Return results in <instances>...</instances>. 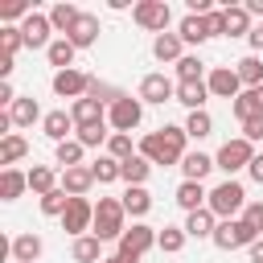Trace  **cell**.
<instances>
[{
	"label": "cell",
	"mask_w": 263,
	"mask_h": 263,
	"mask_svg": "<svg viewBox=\"0 0 263 263\" xmlns=\"http://www.w3.org/2000/svg\"><path fill=\"white\" fill-rule=\"evenodd\" d=\"M185 144H189V132L177 127V123H164V127H156V132H148L140 140V156L152 160V164H177L181 168V160L189 152Z\"/></svg>",
	"instance_id": "cell-1"
},
{
	"label": "cell",
	"mask_w": 263,
	"mask_h": 263,
	"mask_svg": "<svg viewBox=\"0 0 263 263\" xmlns=\"http://www.w3.org/2000/svg\"><path fill=\"white\" fill-rule=\"evenodd\" d=\"M123 230H127L123 197H99V201H95V226H90V234L103 238V242H119Z\"/></svg>",
	"instance_id": "cell-2"
},
{
	"label": "cell",
	"mask_w": 263,
	"mask_h": 263,
	"mask_svg": "<svg viewBox=\"0 0 263 263\" xmlns=\"http://www.w3.org/2000/svg\"><path fill=\"white\" fill-rule=\"evenodd\" d=\"M205 210H210L218 222H226V218H242V210H247V189H242L234 177H226L222 185H214V189H210Z\"/></svg>",
	"instance_id": "cell-3"
},
{
	"label": "cell",
	"mask_w": 263,
	"mask_h": 263,
	"mask_svg": "<svg viewBox=\"0 0 263 263\" xmlns=\"http://www.w3.org/2000/svg\"><path fill=\"white\" fill-rule=\"evenodd\" d=\"M156 238H160V230H152V226H148V222H132V226H127V230H123V238H119V242H115V251H119V255H127V259H136V263H140V259H144V255H148V251H152V247H156Z\"/></svg>",
	"instance_id": "cell-4"
},
{
	"label": "cell",
	"mask_w": 263,
	"mask_h": 263,
	"mask_svg": "<svg viewBox=\"0 0 263 263\" xmlns=\"http://www.w3.org/2000/svg\"><path fill=\"white\" fill-rule=\"evenodd\" d=\"M107 123H111V132L132 136V132L144 123V103H140V99H132V95H123L119 103H111V107H107Z\"/></svg>",
	"instance_id": "cell-5"
},
{
	"label": "cell",
	"mask_w": 263,
	"mask_h": 263,
	"mask_svg": "<svg viewBox=\"0 0 263 263\" xmlns=\"http://www.w3.org/2000/svg\"><path fill=\"white\" fill-rule=\"evenodd\" d=\"M58 222H62V230H66L70 238L90 234V226H95V201H90V197H70V205H66V214H62Z\"/></svg>",
	"instance_id": "cell-6"
},
{
	"label": "cell",
	"mask_w": 263,
	"mask_h": 263,
	"mask_svg": "<svg viewBox=\"0 0 263 263\" xmlns=\"http://www.w3.org/2000/svg\"><path fill=\"white\" fill-rule=\"evenodd\" d=\"M255 238H259V234H255L242 218H226V222H218V230H214L210 242H214L218 251H242V247H251Z\"/></svg>",
	"instance_id": "cell-7"
},
{
	"label": "cell",
	"mask_w": 263,
	"mask_h": 263,
	"mask_svg": "<svg viewBox=\"0 0 263 263\" xmlns=\"http://www.w3.org/2000/svg\"><path fill=\"white\" fill-rule=\"evenodd\" d=\"M132 21L140 25V29H148V33H168V21H173V12H168V4L164 0H140L136 8H132Z\"/></svg>",
	"instance_id": "cell-8"
},
{
	"label": "cell",
	"mask_w": 263,
	"mask_h": 263,
	"mask_svg": "<svg viewBox=\"0 0 263 263\" xmlns=\"http://www.w3.org/2000/svg\"><path fill=\"white\" fill-rule=\"evenodd\" d=\"M251 160H255V144L251 140H226L222 148H218V156H214V164L222 168V173H238V168H251Z\"/></svg>",
	"instance_id": "cell-9"
},
{
	"label": "cell",
	"mask_w": 263,
	"mask_h": 263,
	"mask_svg": "<svg viewBox=\"0 0 263 263\" xmlns=\"http://www.w3.org/2000/svg\"><path fill=\"white\" fill-rule=\"evenodd\" d=\"M136 99L140 103H168V99H177V82L164 74V70H152V74H144L140 78V90H136Z\"/></svg>",
	"instance_id": "cell-10"
},
{
	"label": "cell",
	"mask_w": 263,
	"mask_h": 263,
	"mask_svg": "<svg viewBox=\"0 0 263 263\" xmlns=\"http://www.w3.org/2000/svg\"><path fill=\"white\" fill-rule=\"evenodd\" d=\"M205 86H210L214 99H230V103L242 95V78L234 74V66H214V70L205 74Z\"/></svg>",
	"instance_id": "cell-11"
},
{
	"label": "cell",
	"mask_w": 263,
	"mask_h": 263,
	"mask_svg": "<svg viewBox=\"0 0 263 263\" xmlns=\"http://www.w3.org/2000/svg\"><path fill=\"white\" fill-rule=\"evenodd\" d=\"M53 25H49V12H33V16H25V25H21V37H25V49H49L53 45Z\"/></svg>",
	"instance_id": "cell-12"
},
{
	"label": "cell",
	"mask_w": 263,
	"mask_h": 263,
	"mask_svg": "<svg viewBox=\"0 0 263 263\" xmlns=\"http://www.w3.org/2000/svg\"><path fill=\"white\" fill-rule=\"evenodd\" d=\"M86 86H90V74H82V70H58L53 74L58 99H86Z\"/></svg>",
	"instance_id": "cell-13"
},
{
	"label": "cell",
	"mask_w": 263,
	"mask_h": 263,
	"mask_svg": "<svg viewBox=\"0 0 263 263\" xmlns=\"http://www.w3.org/2000/svg\"><path fill=\"white\" fill-rule=\"evenodd\" d=\"M95 185H99V181H95L90 164H78V168H62V189H66L70 197H86Z\"/></svg>",
	"instance_id": "cell-14"
},
{
	"label": "cell",
	"mask_w": 263,
	"mask_h": 263,
	"mask_svg": "<svg viewBox=\"0 0 263 263\" xmlns=\"http://www.w3.org/2000/svg\"><path fill=\"white\" fill-rule=\"evenodd\" d=\"M70 119L74 127H90V123H107V107L95 99H74L70 103Z\"/></svg>",
	"instance_id": "cell-15"
},
{
	"label": "cell",
	"mask_w": 263,
	"mask_h": 263,
	"mask_svg": "<svg viewBox=\"0 0 263 263\" xmlns=\"http://www.w3.org/2000/svg\"><path fill=\"white\" fill-rule=\"evenodd\" d=\"M205 201H210V189H205L201 181H181V185H177V205H181L185 214L205 210Z\"/></svg>",
	"instance_id": "cell-16"
},
{
	"label": "cell",
	"mask_w": 263,
	"mask_h": 263,
	"mask_svg": "<svg viewBox=\"0 0 263 263\" xmlns=\"http://www.w3.org/2000/svg\"><path fill=\"white\" fill-rule=\"evenodd\" d=\"M230 111H234V119H238V123H247V119H259V115H263V86H251V90H242V95L230 103Z\"/></svg>",
	"instance_id": "cell-17"
},
{
	"label": "cell",
	"mask_w": 263,
	"mask_h": 263,
	"mask_svg": "<svg viewBox=\"0 0 263 263\" xmlns=\"http://www.w3.org/2000/svg\"><path fill=\"white\" fill-rule=\"evenodd\" d=\"M66 41H70L74 49H90V45L99 41V16H95V12H82V16H78V25L70 29V37H66Z\"/></svg>",
	"instance_id": "cell-18"
},
{
	"label": "cell",
	"mask_w": 263,
	"mask_h": 263,
	"mask_svg": "<svg viewBox=\"0 0 263 263\" xmlns=\"http://www.w3.org/2000/svg\"><path fill=\"white\" fill-rule=\"evenodd\" d=\"M152 58L177 66V62L185 58V41H181V33H160V37H152Z\"/></svg>",
	"instance_id": "cell-19"
},
{
	"label": "cell",
	"mask_w": 263,
	"mask_h": 263,
	"mask_svg": "<svg viewBox=\"0 0 263 263\" xmlns=\"http://www.w3.org/2000/svg\"><path fill=\"white\" fill-rule=\"evenodd\" d=\"M41 251H45V242H41L37 234H16V238L8 242L12 263H37V259H41Z\"/></svg>",
	"instance_id": "cell-20"
},
{
	"label": "cell",
	"mask_w": 263,
	"mask_h": 263,
	"mask_svg": "<svg viewBox=\"0 0 263 263\" xmlns=\"http://www.w3.org/2000/svg\"><path fill=\"white\" fill-rule=\"evenodd\" d=\"M8 119H12V127H33V123L45 119V115H41V107H37L33 95H21V99L8 107Z\"/></svg>",
	"instance_id": "cell-21"
},
{
	"label": "cell",
	"mask_w": 263,
	"mask_h": 263,
	"mask_svg": "<svg viewBox=\"0 0 263 263\" xmlns=\"http://www.w3.org/2000/svg\"><path fill=\"white\" fill-rule=\"evenodd\" d=\"M41 132H45L53 144H66V140H70V132H78V127H74L70 111H49V115L41 119Z\"/></svg>",
	"instance_id": "cell-22"
},
{
	"label": "cell",
	"mask_w": 263,
	"mask_h": 263,
	"mask_svg": "<svg viewBox=\"0 0 263 263\" xmlns=\"http://www.w3.org/2000/svg\"><path fill=\"white\" fill-rule=\"evenodd\" d=\"M29 189H33L37 197H45V193L62 189V173L49 168V164H33V168H29Z\"/></svg>",
	"instance_id": "cell-23"
},
{
	"label": "cell",
	"mask_w": 263,
	"mask_h": 263,
	"mask_svg": "<svg viewBox=\"0 0 263 263\" xmlns=\"http://www.w3.org/2000/svg\"><path fill=\"white\" fill-rule=\"evenodd\" d=\"M25 156H29V140L21 132H8L0 140V164L4 168H16V160H25Z\"/></svg>",
	"instance_id": "cell-24"
},
{
	"label": "cell",
	"mask_w": 263,
	"mask_h": 263,
	"mask_svg": "<svg viewBox=\"0 0 263 263\" xmlns=\"http://www.w3.org/2000/svg\"><path fill=\"white\" fill-rule=\"evenodd\" d=\"M70 255H74V263H103V259H107V255H103V238H95V234L74 238V242H70Z\"/></svg>",
	"instance_id": "cell-25"
},
{
	"label": "cell",
	"mask_w": 263,
	"mask_h": 263,
	"mask_svg": "<svg viewBox=\"0 0 263 263\" xmlns=\"http://www.w3.org/2000/svg\"><path fill=\"white\" fill-rule=\"evenodd\" d=\"M234 74L242 78V90H251V86H263V58H259V53H247V58H238V62H234Z\"/></svg>",
	"instance_id": "cell-26"
},
{
	"label": "cell",
	"mask_w": 263,
	"mask_h": 263,
	"mask_svg": "<svg viewBox=\"0 0 263 263\" xmlns=\"http://www.w3.org/2000/svg\"><path fill=\"white\" fill-rule=\"evenodd\" d=\"M177 103H185L189 111H205L210 86H205V82H177Z\"/></svg>",
	"instance_id": "cell-27"
},
{
	"label": "cell",
	"mask_w": 263,
	"mask_h": 263,
	"mask_svg": "<svg viewBox=\"0 0 263 263\" xmlns=\"http://www.w3.org/2000/svg\"><path fill=\"white\" fill-rule=\"evenodd\" d=\"M29 189V173L21 168H0V201H16Z\"/></svg>",
	"instance_id": "cell-28"
},
{
	"label": "cell",
	"mask_w": 263,
	"mask_h": 263,
	"mask_svg": "<svg viewBox=\"0 0 263 263\" xmlns=\"http://www.w3.org/2000/svg\"><path fill=\"white\" fill-rule=\"evenodd\" d=\"M123 210H127V218L140 222V218L152 210V193H148L144 185H127V189H123Z\"/></svg>",
	"instance_id": "cell-29"
},
{
	"label": "cell",
	"mask_w": 263,
	"mask_h": 263,
	"mask_svg": "<svg viewBox=\"0 0 263 263\" xmlns=\"http://www.w3.org/2000/svg\"><path fill=\"white\" fill-rule=\"evenodd\" d=\"M78 16H82V8H74V4H53L49 8V25H53V33H62V37H70V29L78 25Z\"/></svg>",
	"instance_id": "cell-30"
},
{
	"label": "cell",
	"mask_w": 263,
	"mask_h": 263,
	"mask_svg": "<svg viewBox=\"0 0 263 263\" xmlns=\"http://www.w3.org/2000/svg\"><path fill=\"white\" fill-rule=\"evenodd\" d=\"M210 168H218V164H214V156H205V152H185V160H181V177H185V181H205Z\"/></svg>",
	"instance_id": "cell-31"
},
{
	"label": "cell",
	"mask_w": 263,
	"mask_h": 263,
	"mask_svg": "<svg viewBox=\"0 0 263 263\" xmlns=\"http://www.w3.org/2000/svg\"><path fill=\"white\" fill-rule=\"evenodd\" d=\"M218 230V218L210 210H197V214H185V234L189 238H214Z\"/></svg>",
	"instance_id": "cell-32"
},
{
	"label": "cell",
	"mask_w": 263,
	"mask_h": 263,
	"mask_svg": "<svg viewBox=\"0 0 263 263\" xmlns=\"http://www.w3.org/2000/svg\"><path fill=\"white\" fill-rule=\"evenodd\" d=\"M222 16H226V37H251V12L247 8H238V4H230V8H222Z\"/></svg>",
	"instance_id": "cell-33"
},
{
	"label": "cell",
	"mask_w": 263,
	"mask_h": 263,
	"mask_svg": "<svg viewBox=\"0 0 263 263\" xmlns=\"http://www.w3.org/2000/svg\"><path fill=\"white\" fill-rule=\"evenodd\" d=\"M74 53H78V49H74L66 37H53V45L45 49V58H49L53 74H58V70H74Z\"/></svg>",
	"instance_id": "cell-34"
},
{
	"label": "cell",
	"mask_w": 263,
	"mask_h": 263,
	"mask_svg": "<svg viewBox=\"0 0 263 263\" xmlns=\"http://www.w3.org/2000/svg\"><path fill=\"white\" fill-rule=\"evenodd\" d=\"M148 173H152V160H144L140 152H136V156H127V160L119 164L123 185H144V181H148Z\"/></svg>",
	"instance_id": "cell-35"
},
{
	"label": "cell",
	"mask_w": 263,
	"mask_h": 263,
	"mask_svg": "<svg viewBox=\"0 0 263 263\" xmlns=\"http://www.w3.org/2000/svg\"><path fill=\"white\" fill-rule=\"evenodd\" d=\"M177 33H181V41H185V45H201V41L210 37V29H205V16H193V12H189L181 25H177Z\"/></svg>",
	"instance_id": "cell-36"
},
{
	"label": "cell",
	"mask_w": 263,
	"mask_h": 263,
	"mask_svg": "<svg viewBox=\"0 0 263 263\" xmlns=\"http://www.w3.org/2000/svg\"><path fill=\"white\" fill-rule=\"evenodd\" d=\"M16 49H25V37H21V25H0V58L16 62Z\"/></svg>",
	"instance_id": "cell-37"
},
{
	"label": "cell",
	"mask_w": 263,
	"mask_h": 263,
	"mask_svg": "<svg viewBox=\"0 0 263 263\" xmlns=\"http://www.w3.org/2000/svg\"><path fill=\"white\" fill-rule=\"evenodd\" d=\"M33 12H37V8H33L29 0H4V4H0V25H16V21L25 25V16H33Z\"/></svg>",
	"instance_id": "cell-38"
},
{
	"label": "cell",
	"mask_w": 263,
	"mask_h": 263,
	"mask_svg": "<svg viewBox=\"0 0 263 263\" xmlns=\"http://www.w3.org/2000/svg\"><path fill=\"white\" fill-rule=\"evenodd\" d=\"M201 74H205V62H201L197 53H185V58L177 62V82H205Z\"/></svg>",
	"instance_id": "cell-39"
},
{
	"label": "cell",
	"mask_w": 263,
	"mask_h": 263,
	"mask_svg": "<svg viewBox=\"0 0 263 263\" xmlns=\"http://www.w3.org/2000/svg\"><path fill=\"white\" fill-rule=\"evenodd\" d=\"M111 123H90V127H78V144L82 148H107V140H111V132H107Z\"/></svg>",
	"instance_id": "cell-40"
},
{
	"label": "cell",
	"mask_w": 263,
	"mask_h": 263,
	"mask_svg": "<svg viewBox=\"0 0 263 263\" xmlns=\"http://www.w3.org/2000/svg\"><path fill=\"white\" fill-rule=\"evenodd\" d=\"M181 127L189 132V140H205V136L214 132V119H210V111H189V119H185Z\"/></svg>",
	"instance_id": "cell-41"
},
{
	"label": "cell",
	"mask_w": 263,
	"mask_h": 263,
	"mask_svg": "<svg viewBox=\"0 0 263 263\" xmlns=\"http://www.w3.org/2000/svg\"><path fill=\"white\" fill-rule=\"evenodd\" d=\"M86 99H95V103L111 107V103H119V99H123V90H115L111 82H99V78H90V86H86Z\"/></svg>",
	"instance_id": "cell-42"
},
{
	"label": "cell",
	"mask_w": 263,
	"mask_h": 263,
	"mask_svg": "<svg viewBox=\"0 0 263 263\" xmlns=\"http://www.w3.org/2000/svg\"><path fill=\"white\" fill-rule=\"evenodd\" d=\"M90 173H95V181H99V185H111V181H123V177H119V160H111L107 152H103V156H99V160L90 164Z\"/></svg>",
	"instance_id": "cell-43"
},
{
	"label": "cell",
	"mask_w": 263,
	"mask_h": 263,
	"mask_svg": "<svg viewBox=\"0 0 263 263\" xmlns=\"http://www.w3.org/2000/svg\"><path fill=\"white\" fill-rule=\"evenodd\" d=\"M185 238H189V234H185V226H164V230H160V238H156V247H160L164 255H177V251L185 247Z\"/></svg>",
	"instance_id": "cell-44"
},
{
	"label": "cell",
	"mask_w": 263,
	"mask_h": 263,
	"mask_svg": "<svg viewBox=\"0 0 263 263\" xmlns=\"http://www.w3.org/2000/svg\"><path fill=\"white\" fill-rule=\"evenodd\" d=\"M82 152H86V148H82L78 140H66V144H58V152H53V156H58V164H62V168H78V164H82Z\"/></svg>",
	"instance_id": "cell-45"
},
{
	"label": "cell",
	"mask_w": 263,
	"mask_h": 263,
	"mask_svg": "<svg viewBox=\"0 0 263 263\" xmlns=\"http://www.w3.org/2000/svg\"><path fill=\"white\" fill-rule=\"evenodd\" d=\"M66 205H70V193H66V189H53V193L41 197V214H45V218H62Z\"/></svg>",
	"instance_id": "cell-46"
},
{
	"label": "cell",
	"mask_w": 263,
	"mask_h": 263,
	"mask_svg": "<svg viewBox=\"0 0 263 263\" xmlns=\"http://www.w3.org/2000/svg\"><path fill=\"white\" fill-rule=\"evenodd\" d=\"M107 156H111V160H119V164H123L127 156H136V152H132V136L111 132V140H107Z\"/></svg>",
	"instance_id": "cell-47"
},
{
	"label": "cell",
	"mask_w": 263,
	"mask_h": 263,
	"mask_svg": "<svg viewBox=\"0 0 263 263\" xmlns=\"http://www.w3.org/2000/svg\"><path fill=\"white\" fill-rule=\"evenodd\" d=\"M242 222L263 238V201H247V210H242Z\"/></svg>",
	"instance_id": "cell-48"
},
{
	"label": "cell",
	"mask_w": 263,
	"mask_h": 263,
	"mask_svg": "<svg viewBox=\"0 0 263 263\" xmlns=\"http://www.w3.org/2000/svg\"><path fill=\"white\" fill-rule=\"evenodd\" d=\"M205 29H210V37H226V16H222V8H214V12H205Z\"/></svg>",
	"instance_id": "cell-49"
},
{
	"label": "cell",
	"mask_w": 263,
	"mask_h": 263,
	"mask_svg": "<svg viewBox=\"0 0 263 263\" xmlns=\"http://www.w3.org/2000/svg\"><path fill=\"white\" fill-rule=\"evenodd\" d=\"M242 140H251V144H259V140H263V115L242 123Z\"/></svg>",
	"instance_id": "cell-50"
},
{
	"label": "cell",
	"mask_w": 263,
	"mask_h": 263,
	"mask_svg": "<svg viewBox=\"0 0 263 263\" xmlns=\"http://www.w3.org/2000/svg\"><path fill=\"white\" fill-rule=\"evenodd\" d=\"M247 173H251V181H259V185H263V152H255V160H251V168H247Z\"/></svg>",
	"instance_id": "cell-51"
},
{
	"label": "cell",
	"mask_w": 263,
	"mask_h": 263,
	"mask_svg": "<svg viewBox=\"0 0 263 263\" xmlns=\"http://www.w3.org/2000/svg\"><path fill=\"white\" fill-rule=\"evenodd\" d=\"M247 41H251V49H255V53H263V21L251 29V37H247Z\"/></svg>",
	"instance_id": "cell-52"
},
{
	"label": "cell",
	"mask_w": 263,
	"mask_h": 263,
	"mask_svg": "<svg viewBox=\"0 0 263 263\" xmlns=\"http://www.w3.org/2000/svg\"><path fill=\"white\" fill-rule=\"evenodd\" d=\"M247 251H251V263H263V238H255Z\"/></svg>",
	"instance_id": "cell-53"
},
{
	"label": "cell",
	"mask_w": 263,
	"mask_h": 263,
	"mask_svg": "<svg viewBox=\"0 0 263 263\" xmlns=\"http://www.w3.org/2000/svg\"><path fill=\"white\" fill-rule=\"evenodd\" d=\"M103 263H136V259H127V255H119V251H111V255H107Z\"/></svg>",
	"instance_id": "cell-54"
},
{
	"label": "cell",
	"mask_w": 263,
	"mask_h": 263,
	"mask_svg": "<svg viewBox=\"0 0 263 263\" xmlns=\"http://www.w3.org/2000/svg\"><path fill=\"white\" fill-rule=\"evenodd\" d=\"M247 12H251V16H263V0H251V4H247Z\"/></svg>",
	"instance_id": "cell-55"
}]
</instances>
